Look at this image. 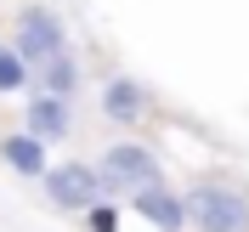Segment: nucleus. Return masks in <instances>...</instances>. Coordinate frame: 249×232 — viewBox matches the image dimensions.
<instances>
[{
	"label": "nucleus",
	"instance_id": "7ed1b4c3",
	"mask_svg": "<svg viewBox=\"0 0 249 232\" xmlns=\"http://www.w3.org/2000/svg\"><path fill=\"white\" fill-rule=\"evenodd\" d=\"M108 187H119V193H130V198H136V193H147V187H159V159L147 153V147H130V142H124V147H113L108 153Z\"/></svg>",
	"mask_w": 249,
	"mask_h": 232
},
{
	"label": "nucleus",
	"instance_id": "f03ea898",
	"mask_svg": "<svg viewBox=\"0 0 249 232\" xmlns=\"http://www.w3.org/2000/svg\"><path fill=\"white\" fill-rule=\"evenodd\" d=\"M17 57H23V62L62 57V23L51 12H40V6H29V12L17 17Z\"/></svg>",
	"mask_w": 249,
	"mask_h": 232
},
{
	"label": "nucleus",
	"instance_id": "39448f33",
	"mask_svg": "<svg viewBox=\"0 0 249 232\" xmlns=\"http://www.w3.org/2000/svg\"><path fill=\"white\" fill-rule=\"evenodd\" d=\"M130 204H136V210H142V221H153L159 232H181V227H187L181 198H176V193H164V187H147V193H136Z\"/></svg>",
	"mask_w": 249,
	"mask_h": 232
},
{
	"label": "nucleus",
	"instance_id": "9d476101",
	"mask_svg": "<svg viewBox=\"0 0 249 232\" xmlns=\"http://www.w3.org/2000/svg\"><path fill=\"white\" fill-rule=\"evenodd\" d=\"M23 85H29V74H23V57L0 46V91H23Z\"/></svg>",
	"mask_w": 249,
	"mask_h": 232
},
{
	"label": "nucleus",
	"instance_id": "0eeeda50",
	"mask_svg": "<svg viewBox=\"0 0 249 232\" xmlns=\"http://www.w3.org/2000/svg\"><path fill=\"white\" fill-rule=\"evenodd\" d=\"M102 108H108L113 125H136L142 108H147V96H142V85H130V79H113L108 91H102Z\"/></svg>",
	"mask_w": 249,
	"mask_h": 232
},
{
	"label": "nucleus",
	"instance_id": "20e7f679",
	"mask_svg": "<svg viewBox=\"0 0 249 232\" xmlns=\"http://www.w3.org/2000/svg\"><path fill=\"white\" fill-rule=\"evenodd\" d=\"M46 193L62 210H91L96 204V176L85 164H57V170H46Z\"/></svg>",
	"mask_w": 249,
	"mask_h": 232
},
{
	"label": "nucleus",
	"instance_id": "f257e3e1",
	"mask_svg": "<svg viewBox=\"0 0 249 232\" xmlns=\"http://www.w3.org/2000/svg\"><path fill=\"white\" fill-rule=\"evenodd\" d=\"M187 221H198V232H249V198L227 181H198L181 198Z\"/></svg>",
	"mask_w": 249,
	"mask_h": 232
},
{
	"label": "nucleus",
	"instance_id": "1a4fd4ad",
	"mask_svg": "<svg viewBox=\"0 0 249 232\" xmlns=\"http://www.w3.org/2000/svg\"><path fill=\"white\" fill-rule=\"evenodd\" d=\"M79 85V68H74V57H68V51H62V57H51V62H40V96H68Z\"/></svg>",
	"mask_w": 249,
	"mask_h": 232
},
{
	"label": "nucleus",
	"instance_id": "423d86ee",
	"mask_svg": "<svg viewBox=\"0 0 249 232\" xmlns=\"http://www.w3.org/2000/svg\"><path fill=\"white\" fill-rule=\"evenodd\" d=\"M23 136H34L40 147L57 142V136H68V108H62L57 96H34L29 102V130H23Z\"/></svg>",
	"mask_w": 249,
	"mask_h": 232
},
{
	"label": "nucleus",
	"instance_id": "6e6552de",
	"mask_svg": "<svg viewBox=\"0 0 249 232\" xmlns=\"http://www.w3.org/2000/svg\"><path fill=\"white\" fill-rule=\"evenodd\" d=\"M0 153H6V164H12L17 176H40V170H46V147H40L34 136H6Z\"/></svg>",
	"mask_w": 249,
	"mask_h": 232
},
{
	"label": "nucleus",
	"instance_id": "9b49d317",
	"mask_svg": "<svg viewBox=\"0 0 249 232\" xmlns=\"http://www.w3.org/2000/svg\"><path fill=\"white\" fill-rule=\"evenodd\" d=\"M91 232H119V215L108 204H91Z\"/></svg>",
	"mask_w": 249,
	"mask_h": 232
}]
</instances>
